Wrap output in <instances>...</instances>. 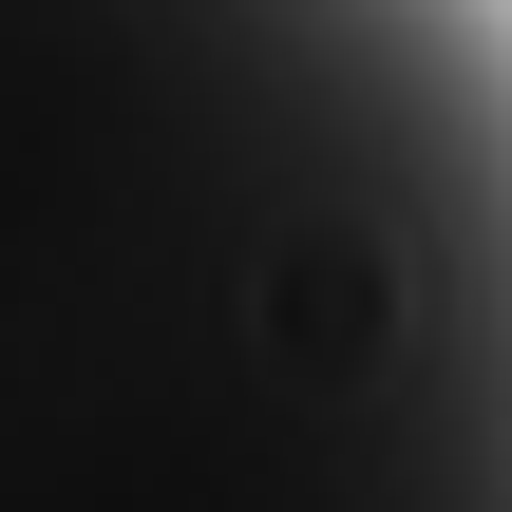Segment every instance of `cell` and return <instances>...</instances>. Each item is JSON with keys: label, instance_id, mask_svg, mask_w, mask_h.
<instances>
[{"label": "cell", "instance_id": "obj_1", "mask_svg": "<svg viewBox=\"0 0 512 512\" xmlns=\"http://www.w3.org/2000/svg\"><path fill=\"white\" fill-rule=\"evenodd\" d=\"M0 512H512V0H0Z\"/></svg>", "mask_w": 512, "mask_h": 512}]
</instances>
